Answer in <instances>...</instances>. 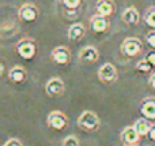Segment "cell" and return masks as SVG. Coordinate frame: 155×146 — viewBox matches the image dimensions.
Instances as JSON below:
<instances>
[{
  "label": "cell",
  "mask_w": 155,
  "mask_h": 146,
  "mask_svg": "<svg viewBox=\"0 0 155 146\" xmlns=\"http://www.w3.org/2000/svg\"><path fill=\"white\" fill-rule=\"evenodd\" d=\"M3 146H23L22 145V142L19 141V139H16V138H11V139H8L7 142H5Z\"/></svg>",
  "instance_id": "obj_23"
},
{
  "label": "cell",
  "mask_w": 155,
  "mask_h": 146,
  "mask_svg": "<svg viewBox=\"0 0 155 146\" xmlns=\"http://www.w3.org/2000/svg\"><path fill=\"white\" fill-rule=\"evenodd\" d=\"M151 68H153V66H151L146 59L139 60V62L136 63V70L139 71V73L147 74V73H150V71H151Z\"/></svg>",
  "instance_id": "obj_19"
},
{
  "label": "cell",
  "mask_w": 155,
  "mask_h": 146,
  "mask_svg": "<svg viewBox=\"0 0 155 146\" xmlns=\"http://www.w3.org/2000/svg\"><path fill=\"white\" fill-rule=\"evenodd\" d=\"M120 138H121V142L125 146H135L139 142L140 135L137 134L135 126H128V127H125L121 131Z\"/></svg>",
  "instance_id": "obj_8"
},
{
  "label": "cell",
  "mask_w": 155,
  "mask_h": 146,
  "mask_svg": "<svg viewBox=\"0 0 155 146\" xmlns=\"http://www.w3.org/2000/svg\"><path fill=\"white\" fill-rule=\"evenodd\" d=\"M8 78H10V81L12 82V83H23V82H26V79H27V73L23 67L15 66V67H12L10 70Z\"/></svg>",
  "instance_id": "obj_15"
},
{
  "label": "cell",
  "mask_w": 155,
  "mask_h": 146,
  "mask_svg": "<svg viewBox=\"0 0 155 146\" xmlns=\"http://www.w3.org/2000/svg\"><path fill=\"white\" fill-rule=\"evenodd\" d=\"M61 3L67 10L76 11L80 7V4H82V0H61Z\"/></svg>",
  "instance_id": "obj_20"
},
{
  "label": "cell",
  "mask_w": 155,
  "mask_h": 146,
  "mask_svg": "<svg viewBox=\"0 0 155 146\" xmlns=\"http://www.w3.org/2000/svg\"><path fill=\"white\" fill-rule=\"evenodd\" d=\"M0 74H2V75H4V63H2V64H0Z\"/></svg>",
  "instance_id": "obj_27"
},
{
  "label": "cell",
  "mask_w": 155,
  "mask_h": 146,
  "mask_svg": "<svg viewBox=\"0 0 155 146\" xmlns=\"http://www.w3.org/2000/svg\"><path fill=\"white\" fill-rule=\"evenodd\" d=\"M95 11L101 16H112L116 11V5L113 0H97L95 3Z\"/></svg>",
  "instance_id": "obj_10"
},
{
  "label": "cell",
  "mask_w": 155,
  "mask_h": 146,
  "mask_svg": "<svg viewBox=\"0 0 155 146\" xmlns=\"http://www.w3.org/2000/svg\"><path fill=\"white\" fill-rule=\"evenodd\" d=\"M16 53L25 60H30L35 56L37 53V44L31 38H22L18 44H16Z\"/></svg>",
  "instance_id": "obj_2"
},
{
  "label": "cell",
  "mask_w": 155,
  "mask_h": 146,
  "mask_svg": "<svg viewBox=\"0 0 155 146\" xmlns=\"http://www.w3.org/2000/svg\"><path fill=\"white\" fill-rule=\"evenodd\" d=\"M144 22L148 27L155 30V7H150L144 14Z\"/></svg>",
  "instance_id": "obj_18"
},
{
  "label": "cell",
  "mask_w": 155,
  "mask_h": 146,
  "mask_svg": "<svg viewBox=\"0 0 155 146\" xmlns=\"http://www.w3.org/2000/svg\"><path fill=\"white\" fill-rule=\"evenodd\" d=\"M90 27L94 33H105L109 29V21L106 16H101L97 14L90 19Z\"/></svg>",
  "instance_id": "obj_12"
},
{
  "label": "cell",
  "mask_w": 155,
  "mask_h": 146,
  "mask_svg": "<svg viewBox=\"0 0 155 146\" xmlns=\"http://www.w3.org/2000/svg\"><path fill=\"white\" fill-rule=\"evenodd\" d=\"M99 57V52L94 46H84L82 51L79 52V60L84 64H91L95 63Z\"/></svg>",
  "instance_id": "obj_11"
},
{
  "label": "cell",
  "mask_w": 155,
  "mask_h": 146,
  "mask_svg": "<svg viewBox=\"0 0 155 146\" xmlns=\"http://www.w3.org/2000/svg\"><path fill=\"white\" fill-rule=\"evenodd\" d=\"M146 60H147L153 67H155V52H150V53L146 56Z\"/></svg>",
  "instance_id": "obj_24"
},
{
  "label": "cell",
  "mask_w": 155,
  "mask_h": 146,
  "mask_svg": "<svg viewBox=\"0 0 155 146\" xmlns=\"http://www.w3.org/2000/svg\"><path fill=\"white\" fill-rule=\"evenodd\" d=\"M140 112L142 115L148 120H155V98L147 97L142 101L140 105Z\"/></svg>",
  "instance_id": "obj_13"
},
{
  "label": "cell",
  "mask_w": 155,
  "mask_h": 146,
  "mask_svg": "<svg viewBox=\"0 0 155 146\" xmlns=\"http://www.w3.org/2000/svg\"><path fill=\"white\" fill-rule=\"evenodd\" d=\"M46 122H48V126L52 130L61 131V130H64V128H67L68 117L65 116L61 111H52L51 114L48 115V117H46Z\"/></svg>",
  "instance_id": "obj_4"
},
{
  "label": "cell",
  "mask_w": 155,
  "mask_h": 146,
  "mask_svg": "<svg viewBox=\"0 0 155 146\" xmlns=\"http://www.w3.org/2000/svg\"><path fill=\"white\" fill-rule=\"evenodd\" d=\"M135 128H136L137 134H139L140 137H146L148 135V133H150L151 127H153V124L150 123V120L148 119H137L136 122H135Z\"/></svg>",
  "instance_id": "obj_17"
},
{
  "label": "cell",
  "mask_w": 155,
  "mask_h": 146,
  "mask_svg": "<svg viewBox=\"0 0 155 146\" xmlns=\"http://www.w3.org/2000/svg\"><path fill=\"white\" fill-rule=\"evenodd\" d=\"M146 41H147V44L151 48L155 49V30H151V32L146 36Z\"/></svg>",
  "instance_id": "obj_22"
},
{
  "label": "cell",
  "mask_w": 155,
  "mask_h": 146,
  "mask_svg": "<svg viewBox=\"0 0 155 146\" xmlns=\"http://www.w3.org/2000/svg\"><path fill=\"white\" fill-rule=\"evenodd\" d=\"M143 51V44L139 38L136 37H129L125 38L121 44V52L125 55L127 57H135Z\"/></svg>",
  "instance_id": "obj_3"
},
{
  "label": "cell",
  "mask_w": 155,
  "mask_h": 146,
  "mask_svg": "<svg viewBox=\"0 0 155 146\" xmlns=\"http://www.w3.org/2000/svg\"><path fill=\"white\" fill-rule=\"evenodd\" d=\"M98 78L104 83H113L117 79V70L112 63H105L98 70Z\"/></svg>",
  "instance_id": "obj_6"
},
{
  "label": "cell",
  "mask_w": 155,
  "mask_h": 146,
  "mask_svg": "<svg viewBox=\"0 0 155 146\" xmlns=\"http://www.w3.org/2000/svg\"><path fill=\"white\" fill-rule=\"evenodd\" d=\"M78 124L83 131H95L99 128L101 120L97 116L95 112L93 111H84L80 114L79 119H78Z\"/></svg>",
  "instance_id": "obj_1"
},
{
  "label": "cell",
  "mask_w": 155,
  "mask_h": 146,
  "mask_svg": "<svg viewBox=\"0 0 155 146\" xmlns=\"http://www.w3.org/2000/svg\"><path fill=\"white\" fill-rule=\"evenodd\" d=\"M63 146H79V139L75 135H68L63 141Z\"/></svg>",
  "instance_id": "obj_21"
},
{
  "label": "cell",
  "mask_w": 155,
  "mask_h": 146,
  "mask_svg": "<svg viewBox=\"0 0 155 146\" xmlns=\"http://www.w3.org/2000/svg\"><path fill=\"white\" fill-rule=\"evenodd\" d=\"M65 90V85L63 82V79L60 78H51L45 85V92L51 97H57L61 96Z\"/></svg>",
  "instance_id": "obj_7"
},
{
  "label": "cell",
  "mask_w": 155,
  "mask_h": 146,
  "mask_svg": "<svg viewBox=\"0 0 155 146\" xmlns=\"http://www.w3.org/2000/svg\"><path fill=\"white\" fill-rule=\"evenodd\" d=\"M18 15L21 18V21L26 22V23H31V22L37 21L38 18V8L31 3H26L19 8Z\"/></svg>",
  "instance_id": "obj_5"
},
{
  "label": "cell",
  "mask_w": 155,
  "mask_h": 146,
  "mask_svg": "<svg viewBox=\"0 0 155 146\" xmlns=\"http://www.w3.org/2000/svg\"><path fill=\"white\" fill-rule=\"evenodd\" d=\"M121 18H123L124 23L129 25V26H134V25H137L140 22V14L135 7H128L124 10Z\"/></svg>",
  "instance_id": "obj_14"
},
{
  "label": "cell",
  "mask_w": 155,
  "mask_h": 146,
  "mask_svg": "<svg viewBox=\"0 0 155 146\" xmlns=\"http://www.w3.org/2000/svg\"><path fill=\"white\" fill-rule=\"evenodd\" d=\"M52 60L56 64L60 66H65L71 62V52L68 48L65 46H57L52 51Z\"/></svg>",
  "instance_id": "obj_9"
},
{
  "label": "cell",
  "mask_w": 155,
  "mask_h": 146,
  "mask_svg": "<svg viewBox=\"0 0 155 146\" xmlns=\"http://www.w3.org/2000/svg\"><path fill=\"white\" fill-rule=\"evenodd\" d=\"M148 138H150L151 141H155V124H153L150 133H148Z\"/></svg>",
  "instance_id": "obj_25"
},
{
  "label": "cell",
  "mask_w": 155,
  "mask_h": 146,
  "mask_svg": "<svg viewBox=\"0 0 155 146\" xmlns=\"http://www.w3.org/2000/svg\"><path fill=\"white\" fill-rule=\"evenodd\" d=\"M84 33H86V29L82 23H74L68 29V38L71 41H79L80 38L84 37Z\"/></svg>",
  "instance_id": "obj_16"
},
{
  "label": "cell",
  "mask_w": 155,
  "mask_h": 146,
  "mask_svg": "<svg viewBox=\"0 0 155 146\" xmlns=\"http://www.w3.org/2000/svg\"><path fill=\"white\" fill-rule=\"evenodd\" d=\"M148 82H150V86H151V87H153V89L155 90V73H154L153 75L150 76V81H148Z\"/></svg>",
  "instance_id": "obj_26"
}]
</instances>
